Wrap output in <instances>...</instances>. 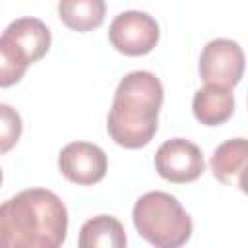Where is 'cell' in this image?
Here are the masks:
<instances>
[{"mask_svg": "<svg viewBox=\"0 0 248 248\" xmlns=\"http://www.w3.org/2000/svg\"><path fill=\"white\" fill-rule=\"evenodd\" d=\"M66 232V205L50 190H21L0 203V248H58Z\"/></svg>", "mask_w": 248, "mask_h": 248, "instance_id": "cell-1", "label": "cell"}, {"mask_svg": "<svg viewBox=\"0 0 248 248\" xmlns=\"http://www.w3.org/2000/svg\"><path fill=\"white\" fill-rule=\"evenodd\" d=\"M126 242L124 227L112 215H97L85 221L78 240L81 248H124Z\"/></svg>", "mask_w": 248, "mask_h": 248, "instance_id": "cell-11", "label": "cell"}, {"mask_svg": "<svg viewBox=\"0 0 248 248\" xmlns=\"http://www.w3.org/2000/svg\"><path fill=\"white\" fill-rule=\"evenodd\" d=\"M248 143L244 138H234L223 141L211 155L209 167L213 176L229 186L244 190V170H246Z\"/></svg>", "mask_w": 248, "mask_h": 248, "instance_id": "cell-9", "label": "cell"}, {"mask_svg": "<svg viewBox=\"0 0 248 248\" xmlns=\"http://www.w3.org/2000/svg\"><path fill=\"white\" fill-rule=\"evenodd\" d=\"M194 116L205 126H219L227 122L234 112V97L231 89L207 83L198 89L192 101Z\"/></svg>", "mask_w": 248, "mask_h": 248, "instance_id": "cell-10", "label": "cell"}, {"mask_svg": "<svg viewBox=\"0 0 248 248\" xmlns=\"http://www.w3.org/2000/svg\"><path fill=\"white\" fill-rule=\"evenodd\" d=\"M132 221L141 238L157 248H176L190 240L192 219L180 202L167 192L143 194L132 209Z\"/></svg>", "mask_w": 248, "mask_h": 248, "instance_id": "cell-3", "label": "cell"}, {"mask_svg": "<svg viewBox=\"0 0 248 248\" xmlns=\"http://www.w3.org/2000/svg\"><path fill=\"white\" fill-rule=\"evenodd\" d=\"M163 85L155 74L136 70L126 74L108 110L107 130L114 143L126 149H140L151 141L159 126Z\"/></svg>", "mask_w": 248, "mask_h": 248, "instance_id": "cell-2", "label": "cell"}, {"mask_svg": "<svg viewBox=\"0 0 248 248\" xmlns=\"http://www.w3.org/2000/svg\"><path fill=\"white\" fill-rule=\"evenodd\" d=\"M0 184H2V169H0Z\"/></svg>", "mask_w": 248, "mask_h": 248, "instance_id": "cell-15", "label": "cell"}, {"mask_svg": "<svg viewBox=\"0 0 248 248\" xmlns=\"http://www.w3.org/2000/svg\"><path fill=\"white\" fill-rule=\"evenodd\" d=\"M27 66L29 64L16 52V48L0 37V87L17 83L25 76Z\"/></svg>", "mask_w": 248, "mask_h": 248, "instance_id": "cell-13", "label": "cell"}, {"mask_svg": "<svg viewBox=\"0 0 248 248\" xmlns=\"http://www.w3.org/2000/svg\"><path fill=\"white\" fill-rule=\"evenodd\" d=\"M21 130L23 124L19 112L10 105L0 103V155L8 153L19 141Z\"/></svg>", "mask_w": 248, "mask_h": 248, "instance_id": "cell-14", "label": "cell"}, {"mask_svg": "<svg viewBox=\"0 0 248 248\" xmlns=\"http://www.w3.org/2000/svg\"><path fill=\"white\" fill-rule=\"evenodd\" d=\"M107 14L105 0H58V17L74 31L85 33L97 29Z\"/></svg>", "mask_w": 248, "mask_h": 248, "instance_id": "cell-12", "label": "cell"}, {"mask_svg": "<svg viewBox=\"0 0 248 248\" xmlns=\"http://www.w3.org/2000/svg\"><path fill=\"white\" fill-rule=\"evenodd\" d=\"M155 169L165 180L174 184H186L202 176L205 163L202 149L196 143L184 138H172L157 149Z\"/></svg>", "mask_w": 248, "mask_h": 248, "instance_id": "cell-6", "label": "cell"}, {"mask_svg": "<svg viewBox=\"0 0 248 248\" xmlns=\"http://www.w3.org/2000/svg\"><path fill=\"white\" fill-rule=\"evenodd\" d=\"M107 155L105 151L89 141H72L58 153L60 172L74 184L91 186L105 178L107 174Z\"/></svg>", "mask_w": 248, "mask_h": 248, "instance_id": "cell-7", "label": "cell"}, {"mask_svg": "<svg viewBox=\"0 0 248 248\" xmlns=\"http://www.w3.org/2000/svg\"><path fill=\"white\" fill-rule=\"evenodd\" d=\"M198 70L205 83L232 89L244 74V52L231 39H213L203 46Z\"/></svg>", "mask_w": 248, "mask_h": 248, "instance_id": "cell-5", "label": "cell"}, {"mask_svg": "<svg viewBox=\"0 0 248 248\" xmlns=\"http://www.w3.org/2000/svg\"><path fill=\"white\" fill-rule=\"evenodd\" d=\"M2 39L12 45L27 64L41 60L50 46V31L37 17H19L12 21L4 29Z\"/></svg>", "mask_w": 248, "mask_h": 248, "instance_id": "cell-8", "label": "cell"}, {"mask_svg": "<svg viewBox=\"0 0 248 248\" xmlns=\"http://www.w3.org/2000/svg\"><path fill=\"white\" fill-rule=\"evenodd\" d=\"M108 39L118 52L126 56H143L155 48L159 41V25L149 14L128 10L112 19Z\"/></svg>", "mask_w": 248, "mask_h": 248, "instance_id": "cell-4", "label": "cell"}]
</instances>
